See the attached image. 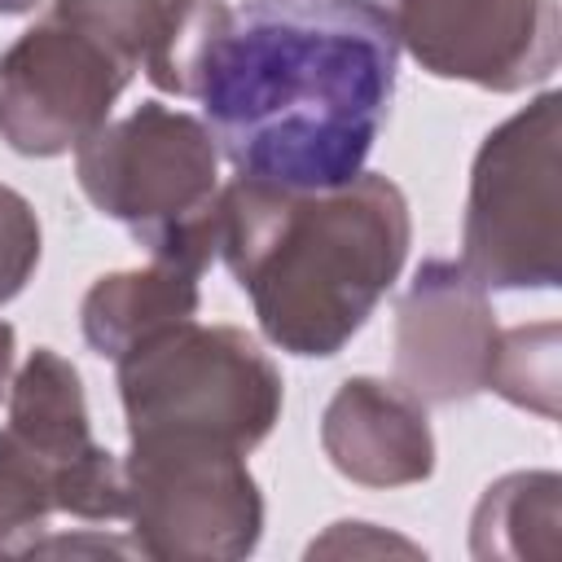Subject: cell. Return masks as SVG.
Segmentation results:
<instances>
[{
	"label": "cell",
	"mask_w": 562,
	"mask_h": 562,
	"mask_svg": "<svg viewBox=\"0 0 562 562\" xmlns=\"http://www.w3.org/2000/svg\"><path fill=\"white\" fill-rule=\"evenodd\" d=\"M40 0H0V13H26V9H35Z\"/></svg>",
	"instance_id": "obj_17"
},
{
	"label": "cell",
	"mask_w": 562,
	"mask_h": 562,
	"mask_svg": "<svg viewBox=\"0 0 562 562\" xmlns=\"http://www.w3.org/2000/svg\"><path fill=\"white\" fill-rule=\"evenodd\" d=\"M321 443L338 474L369 487L417 483L435 465L426 408L378 378H347L325 408Z\"/></svg>",
	"instance_id": "obj_11"
},
{
	"label": "cell",
	"mask_w": 562,
	"mask_h": 562,
	"mask_svg": "<svg viewBox=\"0 0 562 562\" xmlns=\"http://www.w3.org/2000/svg\"><path fill=\"white\" fill-rule=\"evenodd\" d=\"M79 189L127 224V233L180 272H202L220 255V149L202 119L145 101L119 123H101L79 145Z\"/></svg>",
	"instance_id": "obj_3"
},
{
	"label": "cell",
	"mask_w": 562,
	"mask_h": 562,
	"mask_svg": "<svg viewBox=\"0 0 562 562\" xmlns=\"http://www.w3.org/2000/svg\"><path fill=\"white\" fill-rule=\"evenodd\" d=\"M400 48L439 79L518 92L558 70V0H391Z\"/></svg>",
	"instance_id": "obj_9"
},
{
	"label": "cell",
	"mask_w": 562,
	"mask_h": 562,
	"mask_svg": "<svg viewBox=\"0 0 562 562\" xmlns=\"http://www.w3.org/2000/svg\"><path fill=\"white\" fill-rule=\"evenodd\" d=\"M193 312H198V277L180 272L171 263H154L145 272L101 277L88 290L79 321H83V338L97 356L123 360L132 347L189 321Z\"/></svg>",
	"instance_id": "obj_12"
},
{
	"label": "cell",
	"mask_w": 562,
	"mask_h": 562,
	"mask_svg": "<svg viewBox=\"0 0 562 562\" xmlns=\"http://www.w3.org/2000/svg\"><path fill=\"white\" fill-rule=\"evenodd\" d=\"M40 263V220L31 202L0 184V303H9Z\"/></svg>",
	"instance_id": "obj_15"
},
{
	"label": "cell",
	"mask_w": 562,
	"mask_h": 562,
	"mask_svg": "<svg viewBox=\"0 0 562 562\" xmlns=\"http://www.w3.org/2000/svg\"><path fill=\"white\" fill-rule=\"evenodd\" d=\"M127 518L145 558H241L263 527L246 452L189 439H132Z\"/></svg>",
	"instance_id": "obj_8"
},
{
	"label": "cell",
	"mask_w": 562,
	"mask_h": 562,
	"mask_svg": "<svg viewBox=\"0 0 562 562\" xmlns=\"http://www.w3.org/2000/svg\"><path fill=\"white\" fill-rule=\"evenodd\" d=\"M540 527L558 536V474H509L487 487L474 514V553H496L505 536Z\"/></svg>",
	"instance_id": "obj_14"
},
{
	"label": "cell",
	"mask_w": 562,
	"mask_h": 562,
	"mask_svg": "<svg viewBox=\"0 0 562 562\" xmlns=\"http://www.w3.org/2000/svg\"><path fill=\"white\" fill-rule=\"evenodd\" d=\"M140 61L97 26L48 9L0 53V136L26 158L79 149Z\"/></svg>",
	"instance_id": "obj_7"
},
{
	"label": "cell",
	"mask_w": 562,
	"mask_h": 562,
	"mask_svg": "<svg viewBox=\"0 0 562 562\" xmlns=\"http://www.w3.org/2000/svg\"><path fill=\"white\" fill-rule=\"evenodd\" d=\"M558 92L487 132L465 202V268L483 290H553L562 272Z\"/></svg>",
	"instance_id": "obj_6"
},
{
	"label": "cell",
	"mask_w": 562,
	"mask_h": 562,
	"mask_svg": "<svg viewBox=\"0 0 562 562\" xmlns=\"http://www.w3.org/2000/svg\"><path fill=\"white\" fill-rule=\"evenodd\" d=\"M114 364L132 439L250 452L281 413L277 364L233 325H193L189 316Z\"/></svg>",
	"instance_id": "obj_5"
},
{
	"label": "cell",
	"mask_w": 562,
	"mask_h": 562,
	"mask_svg": "<svg viewBox=\"0 0 562 562\" xmlns=\"http://www.w3.org/2000/svg\"><path fill=\"white\" fill-rule=\"evenodd\" d=\"M395 66V22L378 0H241L220 9L193 97L241 180L321 193L364 171Z\"/></svg>",
	"instance_id": "obj_1"
},
{
	"label": "cell",
	"mask_w": 562,
	"mask_h": 562,
	"mask_svg": "<svg viewBox=\"0 0 562 562\" xmlns=\"http://www.w3.org/2000/svg\"><path fill=\"white\" fill-rule=\"evenodd\" d=\"M496 321L487 290L457 259H426L395 307V386L417 404L487 391Z\"/></svg>",
	"instance_id": "obj_10"
},
{
	"label": "cell",
	"mask_w": 562,
	"mask_h": 562,
	"mask_svg": "<svg viewBox=\"0 0 562 562\" xmlns=\"http://www.w3.org/2000/svg\"><path fill=\"white\" fill-rule=\"evenodd\" d=\"M487 391L540 417H558V325L544 321L496 334Z\"/></svg>",
	"instance_id": "obj_13"
},
{
	"label": "cell",
	"mask_w": 562,
	"mask_h": 562,
	"mask_svg": "<svg viewBox=\"0 0 562 562\" xmlns=\"http://www.w3.org/2000/svg\"><path fill=\"white\" fill-rule=\"evenodd\" d=\"M127 518L123 465L92 439L79 369L35 347L9 391L0 426V553H35L48 518Z\"/></svg>",
	"instance_id": "obj_4"
},
{
	"label": "cell",
	"mask_w": 562,
	"mask_h": 562,
	"mask_svg": "<svg viewBox=\"0 0 562 562\" xmlns=\"http://www.w3.org/2000/svg\"><path fill=\"white\" fill-rule=\"evenodd\" d=\"M220 255L272 347L334 356L404 268L408 202L373 171L321 193L237 176L220 193Z\"/></svg>",
	"instance_id": "obj_2"
},
{
	"label": "cell",
	"mask_w": 562,
	"mask_h": 562,
	"mask_svg": "<svg viewBox=\"0 0 562 562\" xmlns=\"http://www.w3.org/2000/svg\"><path fill=\"white\" fill-rule=\"evenodd\" d=\"M9 369H13V325H4V321H0V395H4Z\"/></svg>",
	"instance_id": "obj_16"
}]
</instances>
